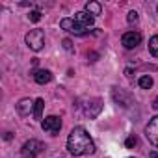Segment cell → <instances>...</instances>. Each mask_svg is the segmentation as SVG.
Masks as SVG:
<instances>
[{
	"instance_id": "1",
	"label": "cell",
	"mask_w": 158,
	"mask_h": 158,
	"mask_svg": "<svg viewBox=\"0 0 158 158\" xmlns=\"http://www.w3.org/2000/svg\"><path fill=\"white\" fill-rule=\"evenodd\" d=\"M67 149L74 156H84V154H91L95 151V143L84 127H74L67 138Z\"/></svg>"
},
{
	"instance_id": "2",
	"label": "cell",
	"mask_w": 158,
	"mask_h": 158,
	"mask_svg": "<svg viewBox=\"0 0 158 158\" xmlns=\"http://www.w3.org/2000/svg\"><path fill=\"white\" fill-rule=\"evenodd\" d=\"M26 45H28V48H32V50H41L43 48V45H45V34H43V30H30L28 34H26Z\"/></svg>"
},
{
	"instance_id": "3",
	"label": "cell",
	"mask_w": 158,
	"mask_h": 158,
	"mask_svg": "<svg viewBox=\"0 0 158 158\" xmlns=\"http://www.w3.org/2000/svg\"><path fill=\"white\" fill-rule=\"evenodd\" d=\"M41 151H43V143L37 141V139H30V141H26V143L23 145L21 154H23L24 158H35V156L41 154Z\"/></svg>"
},
{
	"instance_id": "4",
	"label": "cell",
	"mask_w": 158,
	"mask_h": 158,
	"mask_svg": "<svg viewBox=\"0 0 158 158\" xmlns=\"http://www.w3.org/2000/svg\"><path fill=\"white\" fill-rule=\"evenodd\" d=\"M60 26H61L63 30L74 34V35H84L86 30H88V28H84L82 24H78L74 19H61V21H60Z\"/></svg>"
},
{
	"instance_id": "5",
	"label": "cell",
	"mask_w": 158,
	"mask_h": 158,
	"mask_svg": "<svg viewBox=\"0 0 158 158\" xmlns=\"http://www.w3.org/2000/svg\"><path fill=\"white\" fill-rule=\"evenodd\" d=\"M101 110H102V101H101V99H89V101L84 104V114H86V117H89V119H95V117L101 114Z\"/></svg>"
},
{
	"instance_id": "6",
	"label": "cell",
	"mask_w": 158,
	"mask_h": 158,
	"mask_svg": "<svg viewBox=\"0 0 158 158\" xmlns=\"http://www.w3.org/2000/svg\"><path fill=\"white\" fill-rule=\"evenodd\" d=\"M60 128H61V119H60V117H56V115L45 117V121H43V130H45V132L56 136V134L60 132Z\"/></svg>"
},
{
	"instance_id": "7",
	"label": "cell",
	"mask_w": 158,
	"mask_h": 158,
	"mask_svg": "<svg viewBox=\"0 0 158 158\" xmlns=\"http://www.w3.org/2000/svg\"><path fill=\"white\" fill-rule=\"evenodd\" d=\"M145 136H147V139H149L154 147H158V115L152 117V119L149 121V125L145 127Z\"/></svg>"
},
{
	"instance_id": "8",
	"label": "cell",
	"mask_w": 158,
	"mask_h": 158,
	"mask_svg": "<svg viewBox=\"0 0 158 158\" xmlns=\"http://www.w3.org/2000/svg\"><path fill=\"white\" fill-rule=\"evenodd\" d=\"M121 43L125 48H136L141 43V34L139 32H127V34H123Z\"/></svg>"
},
{
	"instance_id": "9",
	"label": "cell",
	"mask_w": 158,
	"mask_h": 158,
	"mask_svg": "<svg viewBox=\"0 0 158 158\" xmlns=\"http://www.w3.org/2000/svg\"><path fill=\"white\" fill-rule=\"evenodd\" d=\"M112 97H114V101H115L117 104H121L123 108H128V106L132 104V99H130V95H128V93H125L123 89H117V88H114V89H112Z\"/></svg>"
},
{
	"instance_id": "10",
	"label": "cell",
	"mask_w": 158,
	"mask_h": 158,
	"mask_svg": "<svg viewBox=\"0 0 158 158\" xmlns=\"http://www.w3.org/2000/svg\"><path fill=\"white\" fill-rule=\"evenodd\" d=\"M74 21H76L78 24H82L84 28H89V26H93L95 17H93V15H89L88 11H78V13L74 15Z\"/></svg>"
},
{
	"instance_id": "11",
	"label": "cell",
	"mask_w": 158,
	"mask_h": 158,
	"mask_svg": "<svg viewBox=\"0 0 158 158\" xmlns=\"http://www.w3.org/2000/svg\"><path fill=\"white\" fill-rule=\"evenodd\" d=\"M34 80H35L37 84H48V82L52 80V73L47 71V69H37V71L34 73Z\"/></svg>"
},
{
	"instance_id": "12",
	"label": "cell",
	"mask_w": 158,
	"mask_h": 158,
	"mask_svg": "<svg viewBox=\"0 0 158 158\" xmlns=\"http://www.w3.org/2000/svg\"><path fill=\"white\" fill-rule=\"evenodd\" d=\"M34 110V102L30 101V99H23L19 104H17V112L23 115V117H26V115H30V112Z\"/></svg>"
},
{
	"instance_id": "13",
	"label": "cell",
	"mask_w": 158,
	"mask_h": 158,
	"mask_svg": "<svg viewBox=\"0 0 158 158\" xmlns=\"http://www.w3.org/2000/svg\"><path fill=\"white\" fill-rule=\"evenodd\" d=\"M43 108H45V101H43V99H35V101H34V117H35V119H41Z\"/></svg>"
},
{
	"instance_id": "14",
	"label": "cell",
	"mask_w": 158,
	"mask_h": 158,
	"mask_svg": "<svg viewBox=\"0 0 158 158\" xmlns=\"http://www.w3.org/2000/svg\"><path fill=\"white\" fill-rule=\"evenodd\" d=\"M86 11L89 13V15H101V11H102V8H101V4L99 2H88L86 4Z\"/></svg>"
},
{
	"instance_id": "15",
	"label": "cell",
	"mask_w": 158,
	"mask_h": 158,
	"mask_svg": "<svg viewBox=\"0 0 158 158\" xmlns=\"http://www.w3.org/2000/svg\"><path fill=\"white\" fill-rule=\"evenodd\" d=\"M149 52H151L154 58H158V35H152V37L149 39Z\"/></svg>"
},
{
	"instance_id": "16",
	"label": "cell",
	"mask_w": 158,
	"mask_h": 158,
	"mask_svg": "<svg viewBox=\"0 0 158 158\" xmlns=\"http://www.w3.org/2000/svg\"><path fill=\"white\" fill-rule=\"evenodd\" d=\"M138 84H139V88L149 89V88H152V78H151L149 74H145V76H141L139 80H138Z\"/></svg>"
},
{
	"instance_id": "17",
	"label": "cell",
	"mask_w": 158,
	"mask_h": 158,
	"mask_svg": "<svg viewBox=\"0 0 158 158\" xmlns=\"http://www.w3.org/2000/svg\"><path fill=\"white\" fill-rule=\"evenodd\" d=\"M28 19H30L32 23H37V21H41V11H37V10H34V11H30V15H28Z\"/></svg>"
},
{
	"instance_id": "18",
	"label": "cell",
	"mask_w": 158,
	"mask_h": 158,
	"mask_svg": "<svg viewBox=\"0 0 158 158\" xmlns=\"http://www.w3.org/2000/svg\"><path fill=\"white\" fill-rule=\"evenodd\" d=\"M127 21H128V23H138V13H136V11H128Z\"/></svg>"
},
{
	"instance_id": "19",
	"label": "cell",
	"mask_w": 158,
	"mask_h": 158,
	"mask_svg": "<svg viewBox=\"0 0 158 158\" xmlns=\"http://www.w3.org/2000/svg\"><path fill=\"white\" fill-rule=\"evenodd\" d=\"M136 143H138L136 136H130V138H127V147H128V149H132V147H134Z\"/></svg>"
},
{
	"instance_id": "20",
	"label": "cell",
	"mask_w": 158,
	"mask_h": 158,
	"mask_svg": "<svg viewBox=\"0 0 158 158\" xmlns=\"http://www.w3.org/2000/svg\"><path fill=\"white\" fill-rule=\"evenodd\" d=\"M63 48L69 50V52L73 50V43H71V39H63Z\"/></svg>"
},
{
	"instance_id": "21",
	"label": "cell",
	"mask_w": 158,
	"mask_h": 158,
	"mask_svg": "<svg viewBox=\"0 0 158 158\" xmlns=\"http://www.w3.org/2000/svg\"><path fill=\"white\" fill-rule=\"evenodd\" d=\"M152 108H154V110H158V97L152 101Z\"/></svg>"
},
{
	"instance_id": "22",
	"label": "cell",
	"mask_w": 158,
	"mask_h": 158,
	"mask_svg": "<svg viewBox=\"0 0 158 158\" xmlns=\"http://www.w3.org/2000/svg\"><path fill=\"white\" fill-rule=\"evenodd\" d=\"M149 158H158V152H156V151H152V152L149 154Z\"/></svg>"
},
{
	"instance_id": "23",
	"label": "cell",
	"mask_w": 158,
	"mask_h": 158,
	"mask_svg": "<svg viewBox=\"0 0 158 158\" xmlns=\"http://www.w3.org/2000/svg\"><path fill=\"white\" fill-rule=\"evenodd\" d=\"M156 11H158V8H156Z\"/></svg>"
}]
</instances>
